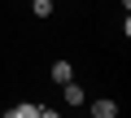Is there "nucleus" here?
<instances>
[{
    "instance_id": "obj_1",
    "label": "nucleus",
    "mask_w": 131,
    "mask_h": 118,
    "mask_svg": "<svg viewBox=\"0 0 131 118\" xmlns=\"http://www.w3.org/2000/svg\"><path fill=\"white\" fill-rule=\"evenodd\" d=\"M92 118H118V101H109V96L92 101Z\"/></svg>"
},
{
    "instance_id": "obj_2",
    "label": "nucleus",
    "mask_w": 131,
    "mask_h": 118,
    "mask_svg": "<svg viewBox=\"0 0 131 118\" xmlns=\"http://www.w3.org/2000/svg\"><path fill=\"white\" fill-rule=\"evenodd\" d=\"M70 79H74V66L66 61V57H57L52 61V83H70Z\"/></svg>"
},
{
    "instance_id": "obj_3",
    "label": "nucleus",
    "mask_w": 131,
    "mask_h": 118,
    "mask_svg": "<svg viewBox=\"0 0 131 118\" xmlns=\"http://www.w3.org/2000/svg\"><path fill=\"white\" fill-rule=\"evenodd\" d=\"M5 118H39V105H35V101H22V105L5 109Z\"/></svg>"
},
{
    "instance_id": "obj_4",
    "label": "nucleus",
    "mask_w": 131,
    "mask_h": 118,
    "mask_svg": "<svg viewBox=\"0 0 131 118\" xmlns=\"http://www.w3.org/2000/svg\"><path fill=\"white\" fill-rule=\"evenodd\" d=\"M61 101L66 105H83V88L79 83H61Z\"/></svg>"
},
{
    "instance_id": "obj_5",
    "label": "nucleus",
    "mask_w": 131,
    "mask_h": 118,
    "mask_svg": "<svg viewBox=\"0 0 131 118\" xmlns=\"http://www.w3.org/2000/svg\"><path fill=\"white\" fill-rule=\"evenodd\" d=\"M31 13H35V18H48V13H52V0H31Z\"/></svg>"
},
{
    "instance_id": "obj_6",
    "label": "nucleus",
    "mask_w": 131,
    "mask_h": 118,
    "mask_svg": "<svg viewBox=\"0 0 131 118\" xmlns=\"http://www.w3.org/2000/svg\"><path fill=\"white\" fill-rule=\"evenodd\" d=\"M52 5H57V0H52Z\"/></svg>"
}]
</instances>
